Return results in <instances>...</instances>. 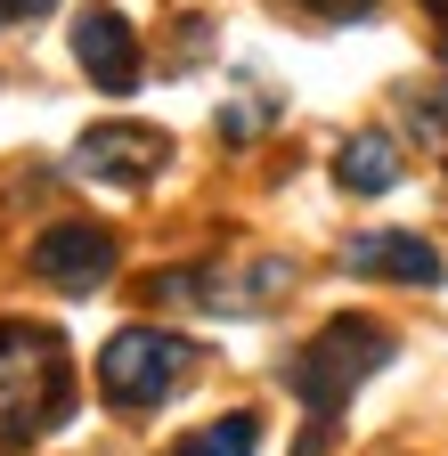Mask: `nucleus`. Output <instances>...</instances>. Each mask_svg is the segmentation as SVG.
Instances as JSON below:
<instances>
[{"mask_svg":"<svg viewBox=\"0 0 448 456\" xmlns=\"http://www.w3.org/2000/svg\"><path fill=\"white\" fill-rule=\"evenodd\" d=\"M163 163H172V139L155 123H98V131L74 139V171L82 180H106V188H147Z\"/></svg>","mask_w":448,"mask_h":456,"instance_id":"20e7f679","label":"nucleus"},{"mask_svg":"<svg viewBox=\"0 0 448 456\" xmlns=\"http://www.w3.org/2000/svg\"><path fill=\"white\" fill-rule=\"evenodd\" d=\"M334 180H343L351 196H391L408 180L400 171V139L391 131H359V139H343V155H334Z\"/></svg>","mask_w":448,"mask_h":456,"instance_id":"6e6552de","label":"nucleus"},{"mask_svg":"<svg viewBox=\"0 0 448 456\" xmlns=\"http://www.w3.org/2000/svg\"><path fill=\"white\" fill-rule=\"evenodd\" d=\"M294 9H310V17H326V25H351V17L375 9V0H294Z\"/></svg>","mask_w":448,"mask_h":456,"instance_id":"9d476101","label":"nucleus"},{"mask_svg":"<svg viewBox=\"0 0 448 456\" xmlns=\"http://www.w3.org/2000/svg\"><path fill=\"white\" fill-rule=\"evenodd\" d=\"M33 277H49L58 294H90V285L115 277V237L90 220H58V228H41V245H33Z\"/></svg>","mask_w":448,"mask_h":456,"instance_id":"39448f33","label":"nucleus"},{"mask_svg":"<svg viewBox=\"0 0 448 456\" xmlns=\"http://www.w3.org/2000/svg\"><path fill=\"white\" fill-rule=\"evenodd\" d=\"M188 375H196V342L163 334V326H123V334H106V351H98V391L115 399V408H163Z\"/></svg>","mask_w":448,"mask_h":456,"instance_id":"7ed1b4c3","label":"nucleus"},{"mask_svg":"<svg viewBox=\"0 0 448 456\" xmlns=\"http://www.w3.org/2000/svg\"><path fill=\"white\" fill-rule=\"evenodd\" d=\"M74 57H82V74H90L106 98H131V90H139V33H131L115 9H82V17H74Z\"/></svg>","mask_w":448,"mask_h":456,"instance_id":"0eeeda50","label":"nucleus"},{"mask_svg":"<svg viewBox=\"0 0 448 456\" xmlns=\"http://www.w3.org/2000/svg\"><path fill=\"white\" fill-rule=\"evenodd\" d=\"M172 456H261V416H253V408H237V416H220V424L188 432Z\"/></svg>","mask_w":448,"mask_h":456,"instance_id":"1a4fd4ad","label":"nucleus"},{"mask_svg":"<svg viewBox=\"0 0 448 456\" xmlns=\"http://www.w3.org/2000/svg\"><path fill=\"white\" fill-rule=\"evenodd\" d=\"M343 269L351 277H391V285H440L448 261L416 237V228H359L343 245Z\"/></svg>","mask_w":448,"mask_h":456,"instance_id":"423d86ee","label":"nucleus"},{"mask_svg":"<svg viewBox=\"0 0 448 456\" xmlns=\"http://www.w3.org/2000/svg\"><path fill=\"white\" fill-rule=\"evenodd\" d=\"M391 359V334L375 326V318H326L310 342H302V359L286 367V391L310 408V424H318V440H326V424L343 416V399L375 375Z\"/></svg>","mask_w":448,"mask_h":456,"instance_id":"f03ea898","label":"nucleus"},{"mask_svg":"<svg viewBox=\"0 0 448 456\" xmlns=\"http://www.w3.org/2000/svg\"><path fill=\"white\" fill-rule=\"evenodd\" d=\"M424 9H432V25H440V49H448V0H424Z\"/></svg>","mask_w":448,"mask_h":456,"instance_id":"f8f14e48","label":"nucleus"},{"mask_svg":"<svg viewBox=\"0 0 448 456\" xmlns=\"http://www.w3.org/2000/svg\"><path fill=\"white\" fill-rule=\"evenodd\" d=\"M58 0H0V25H25V17H49Z\"/></svg>","mask_w":448,"mask_h":456,"instance_id":"9b49d317","label":"nucleus"},{"mask_svg":"<svg viewBox=\"0 0 448 456\" xmlns=\"http://www.w3.org/2000/svg\"><path fill=\"white\" fill-rule=\"evenodd\" d=\"M74 408V367L66 342L33 318H0V456L33 448L41 432H58Z\"/></svg>","mask_w":448,"mask_h":456,"instance_id":"f257e3e1","label":"nucleus"}]
</instances>
